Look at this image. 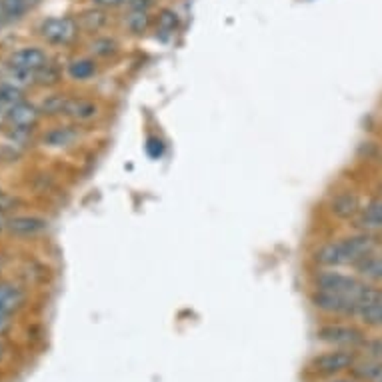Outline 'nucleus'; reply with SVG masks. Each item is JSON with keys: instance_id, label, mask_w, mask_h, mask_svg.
<instances>
[{"instance_id": "4468645a", "label": "nucleus", "mask_w": 382, "mask_h": 382, "mask_svg": "<svg viewBox=\"0 0 382 382\" xmlns=\"http://www.w3.org/2000/svg\"><path fill=\"white\" fill-rule=\"evenodd\" d=\"M354 318L359 320L360 325L371 326V328H382V299L360 304L357 308Z\"/></svg>"}, {"instance_id": "423d86ee", "label": "nucleus", "mask_w": 382, "mask_h": 382, "mask_svg": "<svg viewBox=\"0 0 382 382\" xmlns=\"http://www.w3.org/2000/svg\"><path fill=\"white\" fill-rule=\"evenodd\" d=\"M12 69L23 70L26 74H38L42 69L48 66V57L42 48L36 47H24L16 52H12L11 60H8Z\"/></svg>"}, {"instance_id": "0eeeda50", "label": "nucleus", "mask_w": 382, "mask_h": 382, "mask_svg": "<svg viewBox=\"0 0 382 382\" xmlns=\"http://www.w3.org/2000/svg\"><path fill=\"white\" fill-rule=\"evenodd\" d=\"M328 210L338 220H357L362 210V202L354 190H340L332 197Z\"/></svg>"}, {"instance_id": "a211bd4d", "label": "nucleus", "mask_w": 382, "mask_h": 382, "mask_svg": "<svg viewBox=\"0 0 382 382\" xmlns=\"http://www.w3.org/2000/svg\"><path fill=\"white\" fill-rule=\"evenodd\" d=\"M151 26V16L146 11H130L127 16V28L132 35H144Z\"/></svg>"}, {"instance_id": "2eb2a0df", "label": "nucleus", "mask_w": 382, "mask_h": 382, "mask_svg": "<svg viewBox=\"0 0 382 382\" xmlns=\"http://www.w3.org/2000/svg\"><path fill=\"white\" fill-rule=\"evenodd\" d=\"M79 28L86 30V33H100L108 23V16H106L105 8H88V11L81 12L79 16Z\"/></svg>"}, {"instance_id": "c85d7f7f", "label": "nucleus", "mask_w": 382, "mask_h": 382, "mask_svg": "<svg viewBox=\"0 0 382 382\" xmlns=\"http://www.w3.org/2000/svg\"><path fill=\"white\" fill-rule=\"evenodd\" d=\"M4 352H6V350H4V345L0 342V362H2V359H4Z\"/></svg>"}, {"instance_id": "6e6552de", "label": "nucleus", "mask_w": 382, "mask_h": 382, "mask_svg": "<svg viewBox=\"0 0 382 382\" xmlns=\"http://www.w3.org/2000/svg\"><path fill=\"white\" fill-rule=\"evenodd\" d=\"M48 228V222L40 216L33 214H21V216H12L6 220V231L12 236H21V238H30Z\"/></svg>"}, {"instance_id": "9b49d317", "label": "nucleus", "mask_w": 382, "mask_h": 382, "mask_svg": "<svg viewBox=\"0 0 382 382\" xmlns=\"http://www.w3.org/2000/svg\"><path fill=\"white\" fill-rule=\"evenodd\" d=\"M354 272L371 284H382V246L369 256H364L354 267Z\"/></svg>"}, {"instance_id": "f3484780", "label": "nucleus", "mask_w": 382, "mask_h": 382, "mask_svg": "<svg viewBox=\"0 0 382 382\" xmlns=\"http://www.w3.org/2000/svg\"><path fill=\"white\" fill-rule=\"evenodd\" d=\"M94 74H96V62H94V58H79V60H72L69 64V76L72 81H91Z\"/></svg>"}, {"instance_id": "39448f33", "label": "nucleus", "mask_w": 382, "mask_h": 382, "mask_svg": "<svg viewBox=\"0 0 382 382\" xmlns=\"http://www.w3.org/2000/svg\"><path fill=\"white\" fill-rule=\"evenodd\" d=\"M38 33L50 45L64 47V45H70L79 35V23L72 16H52L40 24Z\"/></svg>"}, {"instance_id": "20e7f679", "label": "nucleus", "mask_w": 382, "mask_h": 382, "mask_svg": "<svg viewBox=\"0 0 382 382\" xmlns=\"http://www.w3.org/2000/svg\"><path fill=\"white\" fill-rule=\"evenodd\" d=\"M311 304L318 313L326 316H335V318H354L359 304L342 296V294H332V292H323V290H313L311 294Z\"/></svg>"}, {"instance_id": "393cba45", "label": "nucleus", "mask_w": 382, "mask_h": 382, "mask_svg": "<svg viewBox=\"0 0 382 382\" xmlns=\"http://www.w3.org/2000/svg\"><path fill=\"white\" fill-rule=\"evenodd\" d=\"M154 0H127V4L130 6V11H146L152 6Z\"/></svg>"}, {"instance_id": "f257e3e1", "label": "nucleus", "mask_w": 382, "mask_h": 382, "mask_svg": "<svg viewBox=\"0 0 382 382\" xmlns=\"http://www.w3.org/2000/svg\"><path fill=\"white\" fill-rule=\"evenodd\" d=\"M381 246L378 234L357 231L320 244L313 253V260L318 268H354L364 256L378 250Z\"/></svg>"}, {"instance_id": "b1692460", "label": "nucleus", "mask_w": 382, "mask_h": 382, "mask_svg": "<svg viewBox=\"0 0 382 382\" xmlns=\"http://www.w3.org/2000/svg\"><path fill=\"white\" fill-rule=\"evenodd\" d=\"M360 348L364 350V354H366V357L381 360L382 362V336H378V338H366V340H364V345H362Z\"/></svg>"}, {"instance_id": "a878e982", "label": "nucleus", "mask_w": 382, "mask_h": 382, "mask_svg": "<svg viewBox=\"0 0 382 382\" xmlns=\"http://www.w3.org/2000/svg\"><path fill=\"white\" fill-rule=\"evenodd\" d=\"M93 2L100 8H118V6L127 4V0H93Z\"/></svg>"}, {"instance_id": "1a4fd4ad", "label": "nucleus", "mask_w": 382, "mask_h": 382, "mask_svg": "<svg viewBox=\"0 0 382 382\" xmlns=\"http://www.w3.org/2000/svg\"><path fill=\"white\" fill-rule=\"evenodd\" d=\"M26 302V294L21 286L12 284L8 280H0V313L14 314L18 313Z\"/></svg>"}, {"instance_id": "ddd939ff", "label": "nucleus", "mask_w": 382, "mask_h": 382, "mask_svg": "<svg viewBox=\"0 0 382 382\" xmlns=\"http://www.w3.org/2000/svg\"><path fill=\"white\" fill-rule=\"evenodd\" d=\"M100 112L98 105L94 100H86V98H69L66 108H64V115L76 120V122H88L94 120Z\"/></svg>"}, {"instance_id": "aec40b11", "label": "nucleus", "mask_w": 382, "mask_h": 382, "mask_svg": "<svg viewBox=\"0 0 382 382\" xmlns=\"http://www.w3.org/2000/svg\"><path fill=\"white\" fill-rule=\"evenodd\" d=\"M116 50H118L116 40L115 38H108V36H100V38H96L93 45H91V52L98 58L112 57V54H116Z\"/></svg>"}, {"instance_id": "6ab92c4d", "label": "nucleus", "mask_w": 382, "mask_h": 382, "mask_svg": "<svg viewBox=\"0 0 382 382\" xmlns=\"http://www.w3.org/2000/svg\"><path fill=\"white\" fill-rule=\"evenodd\" d=\"M178 14L173 8H163L158 12V18H156V30L161 35H174V30L178 28Z\"/></svg>"}, {"instance_id": "dca6fc26", "label": "nucleus", "mask_w": 382, "mask_h": 382, "mask_svg": "<svg viewBox=\"0 0 382 382\" xmlns=\"http://www.w3.org/2000/svg\"><path fill=\"white\" fill-rule=\"evenodd\" d=\"M350 371L354 372L360 381H366V382L382 381V362L376 359H371V357H366L362 362L357 360V362H354V366H352Z\"/></svg>"}, {"instance_id": "cd10ccee", "label": "nucleus", "mask_w": 382, "mask_h": 382, "mask_svg": "<svg viewBox=\"0 0 382 382\" xmlns=\"http://www.w3.org/2000/svg\"><path fill=\"white\" fill-rule=\"evenodd\" d=\"M6 12H4V6H2V0H0V30H2V26L6 24Z\"/></svg>"}, {"instance_id": "5701e85b", "label": "nucleus", "mask_w": 382, "mask_h": 382, "mask_svg": "<svg viewBox=\"0 0 382 382\" xmlns=\"http://www.w3.org/2000/svg\"><path fill=\"white\" fill-rule=\"evenodd\" d=\"M74 140V132L70 128H57L47 137V142L50 146H64Z\"/></svg>"}, {"instance_id": "412c9836", "label": "nucleus", "mask_w": 382, "mask_h": 382, "mask_svg": "<svg viewBox=\"0 0 382 382\" xmlns=\"http://www.w3.org/2000/svg\"><path fill=\"white\" fill-rule=\"evenodd\" d=\"M66 103H69V96H64V94L48 96L47 100H45V105L40 106V112L42 115H64Z\"/></svg>"}, {"instance_id": "bb28decb", "label": "nucleus", "mask_w": 382, "mask_h": 382, "mask_svg": "<svg viewBox=\"0 0 382 382\" xmlns=\"http://www.w3.org/2000/svg\"><path fill=\"white\" fill-rule=\"evenodd\" d=\"M8 325H11V320H8V314L0 313V335L8 328Z\"/></svg>"}, {"instance_id": "c756f323", "label": "nucleus", "mask_w": 382, "mask_h": 382, "mask_svg": "<svg viewBox=\"0 0 382 382\" xmlns=\"http://www.w3.org/2000/svg\"><path fill=\"white\" fill-rule=\"evenodd\" d=\"M26 2H28V4H30V8H33V6H35V4H38L40 0H26Z\"/></svg>"}, {"instance_id": "4be33fe9", "label": "nucleus", "mask_w": 382, "mask_h": 382, "mask_svg": "<svg viewBox=\"0 0 382 382\" xmlns=\"http://www.w3.org/2000/svg\"><path fill=\"white\" fill-rule=\"evenodd\" d=\"M2 6H4L8 21H18L30 11V4L26 0H2Z\"/></svg>"}, {"instance_id": "7c9ffc66", "label": "nucleus", "mask_w": 382, "mask_h": 382, "mask_svg": "<svg viewBox=\"0 0 382 382\" xmlns=\"http://www.w3.org/2000/svg\"><path fill=\"white\" fill-rule=\"evenodd\" d=\"M381 382H382V381H381Z\"/></svg>"}, {"instance_id": "7ed1b4c3", "label": "nucleus", "mask_w": 382, "mask_h": 382, "mask_svg": "<svg viewBox=\"0 0 382 382\" xmlns=\"http://www.w3.org/2000/svg\"><path fill=\"white\" fill-rule=\"evenodd\" d=\"M316 338L330 348H352L357 350L369 338L366 332L350 323H326L316 330Z\"/></svg>"}, {"instance_id": "9d476101", "label": "nucleus", "mask_w": 382, "mask_h": 382, "mask_svg": "<svg viewBox=\"0 0 382 382\" xmlns=\"http://www.w3.org/2000/svg\"><path fill=\"white\" fill-rule=\"evenodd\" d=\"M38 115H40V110H38L36 106L21 100V103H16V105L8 106L6 118L11 120V125L16 128V130H28V128L36 125Z\"/></svg>"}, {"instance_id": "f03ea898", "label": "nucleus", "mask_w": 382, "mask_h": 382, "mask_svg": "<svg viewBox=\"0 0 382 382\" xmlns=\"http://www.w3.org/2000/svg\"><path fill=\"white\" fill-rule=\"evenodd\" d=\"M357 360H359L357 350H352V348H330V350H325V352L313 357V360L308 362V371L316 376L328 378V376H336L340 372L350 371Z\"/></svg>"}, {"instance_id": "f8f14e48", "label": "nucleus", "mask_w": 382, "mask_h": 382, "mask_svg": "<svg viewBox=\"0 0 382 382\" xmlns=\"http://www.w3.org/2000/svg\"><path fill=\"white\" fill-rule=\"evenodd\" d=\"M357 226L359 231L374 232L381 234L382 232V200H372L369 204H364L360 214L357 216Z\"/></svg>"}]
</instances>
